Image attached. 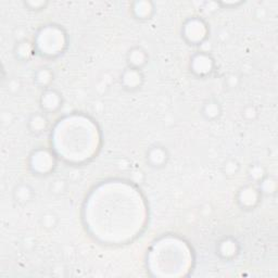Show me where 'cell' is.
Returning a JSON list of instances; mask_svg holds the SVG:
<instances>
[{
	"label": "cell",
	"instance_id": "cell-14",
	"mask_svg": "<svg viewBox=\"0 0 278 278\" xmlns=\"http://www.w3.org/2000/svg\"><path fill=\"white\" fill-rule=\"evenodd\" d=\"M34 51H35V46L33 47L32 44L28 39L16 41V46L14 49L16 59H20L23 61L28 60L33 55Z\"/></svg>",
	"mask_w": 278,
	"mask_h": 278
},
{
	"label": "cell",
	"instance_id": "cell-20",
	"mask_svg": "<svg viewBox=\"0 0 278 278\" xmlns=\"http://www.w3.org/2000/svg\"><path fill=\"white\" fill-rule=\"evenodd\" d=\"M241 116H243V119H245L247 122L255 121L259 116L258 106H255L254 104H247L243 111H241Z\"/></svg>",
	"mask_w": 278,
	"mask_h": 278
},
{
	"label": "cell",
	"instance_id": "cell-12",
	"mask_svg": "<svg viewBox=\"0 0 278 278\" xmlns=\"http://www.w3.org/2000/svg\"><path fill=\"white\" fill-rule=\"evenodd\" d=\"M53 80V72L49 68H40L34 74V82L44 89L50 87Z\"/></svg>",
	"mask_w": 278,
	"mask_h": 278
},
{
	"label": "cell",
	"instance_id": "cell-4",
	"mask_svg": "<svg viewBox=\"0 0 278 278\" xmlns=\"http://www.w3.org/2000/svg\"><path fill=\"white\" fill-rule=\"evenodd\" d=\"M143 78H145V76H143L141 70L127 67L121 74V85L124 89L130 92L138 91L142 86L143 80H145Z\"/></svg>",
	"mask_w": 278,
	"mask_h": 278
},
{
	"label": "cell",
	"instance_id": "cell-18",
	"mask_svg": "<svg viewBox=\"0 0 278 278\" xmlns=\"http://www.w3.org/2000/svg\"><path fill=\"white\" fill-rule=\"evenodd\" d=\"M222 171L225 176L228 177L236 176L240 171V164L236 159H227L225 162L223 163Z\"/></svg>",
	"mask_w": 278,
	"mask_h": 278
},
{
	"label": "cell",
	"instance_id": "cell-3",
	"mask_svg": "<svg viewBox=\"0 0 278 278\" xmlns=\"http://www.w3.org/2000/svg\"><path fill=\"white\" fill-rule=\"evenodd\" d=\"M62 106V97L56 89H44L40 97V108L44 113L50 114L57 112Z\"/></svg>",
	"mask_w": 278,
	"mask_h": 278
},
{
	"label": "cell",
	"instance_id": "cell-21",
	"mask_svg": "<svg viewBox=\"0 0 278 278\" xmlns=\"http://www.w3.org/2000/svg\"><path fill=\"white\" fill-rule=\"evenodd\" d=\"M49 189H50V193L53 195L65 194L68 189V183L67 181H65V179L57 178L50 184Z\"/></svg>",
	"mask_w": 278,
	"mask_h": 278
},
{
	"label": "cell",
	"instance_id": "cell-13",
	"mask_svg": "<svg viewBox=\"0 0 278 278\" xmlns=\"http://www.w3.org/2000/svg\"><path fill=\"white\" fill-rule=\"evenodd\" d=\"M136 7L140 8V10H137V9H133L132 8V13L135 16V19L137 20H148L152 16L155 12V7L152 3H133Z\"/></svg>",
	"mask_w": 278,
	"mask_h": 278
},
{
	"label": "cell",
	"instance_id": "cell-23",
	"mask_svg": "<svg viewBox=\"0 0 278 278\" xmlns=\"http://www.w3.org/2000/svg\"><path fill=\"white\" fill-rule=\"evenodd\" d=\"M24 5L30 7L31 9H34V7H35L36 10H42V9H45V7H46L48 5V3L40 2V3H37V4H35V5L33 3H24Z\"/></svg>",
	"mask_w": 278,
	"mask_h": 278
},
{
	"label": "cell",
	"instance_id": "cell-17",
	"mask_svg": "<svg viewBox=\"0 0 278 278\" xmlns=\"http://www.w3.org/2000/svg\"><path fill=\"white\" fill-rule=\"evenodd\" d=\"M258 185L262 195H274L277 189L276 179L274 177H271L268 174Z\"/></svg>",
	"mask_w": 278,
	"mask_h": 278
},
{
	"label": "cell",
	"instance_id": "cell-10",
	"mask_svg": "<svg viewBox=\"0 0 278 278\" xmlns=\"http://www.w3.org/2000/svg\"><path fill=\"white\" fill-rule=\"evenodd\" d=\"M217 251L222 259L231 260L239 253V245L235 239L224 238L219 243Z\"/></svg>",
	"mask_w": 278,
	"mask_h": 278
},
{
	"label": "cell",
	"instance_id": "cell-9",
	"mask_svg": "<svg viewBox=\"0 0 278 278\" xmlns=\"http://www.w3.org/2000/svg\"><path fill=\"white\" fill-rule=\"evenodd\" d=\"M200 113L203 118L209 122L217 121L222 115V104L219 100L215 99V98H211V99H208L203 102Z\"/></svg>",
	"mask_w": 278,
	"mask_h": 278
},
{
	"label": "cell",
	"instance_id": "cell-15",
	"mask_svg": "<svg viewBox=\"0 0 278 278\" xmlns=\"http://www.w3.org/2000/svg\"><path fill=\"white\" fill-rule=\"evenodd\" d=\"M39 224H40V226L44 229L52 230V229H55L58 226L59 217L55 212L47 211V212H45L44 214L40 215Z\"/></svg>",
	"mask_w": 278,
	"mask_h": 278
},
{
	"label": "cell",
	"instance_id": "cell-5",
	"mask_svg": "<svg viewBox=\"0 0 278 278\" xmlns=\"http://www.w3.org/2000/svg\"><path fill=\"white\" fill-rule=\"evenodd\" d=\"M194 32L193 37L189 40V45H201L207 38L208 28L201 19H190L184 25V32Z\"/></svg>",
	"mask_w": 278,
	"mask_h": 278
},
{
	"label": "cell",
	"instance_id": "cell-16",
	"mask_svg": "<svg viewBox=\"0 0 278 278\" xmlns=\"http://www.w3.org/2000/svg\"><path fill=\"white\" fill-rule=\"evenodd\" d=\"M267 175L265 167L262 164H251L248 171V176L251 183L259 184Z\"/></svg>",
	"mask_w": 278,
	"mask_h": 278
},
{
	"label": "cell",
	"instance_id": "cell-2",
	"mask_svg": "<svg viewBox=\"0 0 278 278\" xmlns=\"http://www.w3.org/2000/svg\"><path fill=\"white\" fill-rule=\"evenodd\" d=\"M190 69L196 75L200 77H204L210 75L214 71V60L205 52H198L193 57L190 62Z\"/></svg>",
	"mask_w": 278,
	"mask_h": 278
},
{
	"label": "cell",
	"instance_id": "cell-1",
	"mask_svg": "<svg viewBox=\"0 0 278 278\" xmlns=\"http://www.w3.org/2000/svg\"><path fill=\"white\" fill-rule=\"evenodd\" d=\"M261 197L262 194L260 191L259 187L252 185V183H251L250 185L244 186L238 191L237 202L243 209L251 210L255 208L259 204L260 200H261Z\"/></svg>",
	"mask_w": 278,
	"mask_h": 278
},
{
	"label": "cell",
	"instance_id": "cell-6",
	"mask_svg": "<svg viewBox=\"0 0 278 278\" xmlns=\"http://www.w3.org/2000/svg\"><path fill=\"white\" fill-rule=\"evenodd\" d=\"M168 159H169V154L167 149L163 146L155 145L147 150L146 160H147V163L151 167H154V168L164 167L168 162Z\"/></svg>",
	"mask_w": 278,
	"mask_h": 278
},
{
	"label": "cell",
	"instance_id": "cell-11",
	"mask_svg": "<svg viewBox=\"0 0 278 278\" xmlns=\"http://www.w3.org/2000/svg\"><path fill=\"white\" fill-rule=\"evenodd\" d=\"M49 127V120L46 113L44 112H36L33 113L29 119V129L30 131L35 134V135H39L46 132Z\"/></svg>",
	"mask_w": 278,
	"mask_h": 278
},
{
	"label": "cell",
	"instance_id": "cell-8",
	"mask_svg": "<svg viewBox=\"0 0 278 278\" xmlns=\"http://www.w3.org/2000/svg\"><path fill=\"white\" fill-rule=\"evenodd\" d=\"M35 189L26 183H21L16 185L13 189V199L16 203L21 205H26L31 203L35 198Z\"/></svg>",
	"mask_w": 278,
	"mask_h": 278
},
{
	"label": "cell",
	"instance_id": "cell-19",
	"mask_svg": "<svg viewBox=\"0 0 278 278\" xmlns=\"http://www.w3.org/2000/svg\"><path fill=\"white\" fill-rule=\"evenodd\" d=\"M22 89H23V84H22V80L19 77H11L8 80L7 92L10 95L12 96L19 95L22 92Z\"/></svg>",
	"mask_w": 278,
	"mask_h": 278
},
{
	"label": "cell",
	"instance_id": "cell-22",
	"mask_svg": "<svg viewBox=\"0 0 278 278\" xmlns=\"http://www.w3.org/2000/svg\"><path fill=\"white\" fill-rule=\"evenodd\" d=\"M241 77L237 73H229L225 77V86L228 89H235L240 85Z\"/></svg>",
	"mask_w": 278,
	"mask_h": 278
},
{
	"label": "cell",
	"instance_id": "cell-7",
	"mask_svg": "<svg viewBox=\"0 0 278 278\" xmlns=\"http://www.w3.org/2000/svg\"><path fill=\"white\" fill-rule=\"evenodd\" d=\"M149 56L147 51L140 46H135L129 50L126 61H127V67L141 70L148 63Z\"/></svg>",
	"mask_w": 278,
	"mask_h": 278
}]
</instances>
